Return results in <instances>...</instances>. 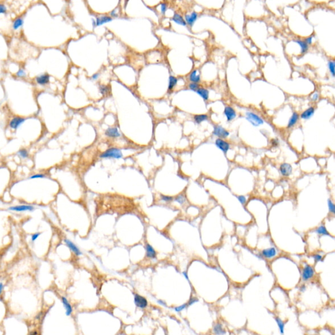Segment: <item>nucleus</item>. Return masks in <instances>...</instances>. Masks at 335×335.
<instances>
[{
	"mask_svg": "<svg viewBox=\"0 0 335 335\" xmlns=\"http://www.w3.org/2000/svg\"><path fill=\"white\" fill-rule=\"evenodd\" d=\"M8 211L13 213H26L34 212L35 210V206L33 204L23 203L12 205L8 207Z\"/></svg>",
	"mask_w": 335,
	"mask_h": 335,
	"instance_id": "nucleus-1",
	"label": "nucleus"
},
{
	"mask_svg": "<svg viewBox=\"0 0 335 335\" xmlns=\"http://www.w3.org/2000/svg\"><path fill=\"white\" fill-rule=\"evenodd\" d=\"M122 152L118 148L112 147L107 149L106 151L100 155L101 159H121L122 158Z\"/></svg>",
	"mask_w": 335,
	"mask_h": 335,
	"instance_id": "nucleus-2",
	"label": "nucleus"
},
{
	"mask_svg": "<svg viewBox=\"0 0 335 335\" xmlns=\"http://www.w3.org/2000/svg\"><path fill=\"white\" fill-rule=\"evenodd\" d=\"M314 275H315V271H314L313 268L312 266L307 264L302 271L301 278L303 282H308L313 278Z\"/></svg>",
	"mask_w": 335,
	"mask_h": 335,
	"instance_id": "nucleus-3",
	"label": "nucleus"
},
{
	"mask_svg": "<svg viewBox=\"0 0 335 335\" xmlns=\"http://www.w3.org/2000/svg\"><path fill=\"white\" fill-rule=\"evenodd\" d=\"M246 119L254 126H259L264 123V120L253 112L246 113Z\"/></svg>",
	"mask_w": 335,
	"mask_h": 335,
	"instance_id": "nucleus-4",
	"label": "nucleus"
},
{
	"mask_svg": "<svg viewBox=\"0 0 335 335\" xmlns=\"http://www.w3.org/2000/svg\"><path fill=\"white\" fill-rule=\"evenodd\" d=\"M64 242L66 245V246H67L69 249L73 252L74 255H75L76 256L82 255V251L80 250L79 248V247L75 244V243L73 242H72L71 240H69L68 238H64Z\"/></svg>",
	"mask_w": 335,
	"mask_h": 335,
	"instance_id": "nucleus-5",
	"label": "nucleus"
},
{
	"mask_svg": "<svg viewBox=\"0 0 335 335\" xmlns=\"http://www.w3.org/2000/svg\"><path fill=\"white\" fill-rule=\"evenodd\" d=\"M213 134L220 139H225L228 137L230 134L229 131H227L221 126L217 125L214 126Z\"/></svg>",
	"mask_w": 335,
	"mask_h": 335,
	"instance_id": "nucleus-6",
	"label": "nucleus"
},
{
	"mask_svg": "<svg viewBox=\"0 0 335 335\" xmlns=\"http://www.w3.org/2000/svg\"><path fill=\"white\" fill-rule=\"evenodd\" d=\"M134 304L138 308L145 309L147 307L148 302L146 298L138 294L134 295Z\"/></svg>",
	"mask_w": 335,
	"mask_h": 335,
	"instance_id": "nucleus-7",
	"label": "nucleus"
},
{
	"mask_svg": "<svg viewBox=\"0 0 335 335\" xmlns=\"http://www.w3.org/2000/svg\"><path fill=\"white\" fill-rule=\"evenodd\" d=\"M260 255L262 257L265 259H272V258H274L277 255V251L275 247H272L270 248H268V249H264L260 251Z\"/></svg>",
	"mask_w": 335,
	"mask_h": 335,
	"instance_id": "nucleus-8",
	"label": "nucleus"
},
{
	"mask_svg": "<svg viewBox=\"0 0 335 335\" xmlns=\"http://www.w3.org/2000/svg\"><path fill=\"white\" fill-rule=\"evenodd\" d=\"M26 121V119L21 117H15L11 119L9 122V127L12 130H16L22 124Z\"/></svg>",
	"mask_w": 335,
	"mask_h": 335,
	"instance_id": "nucleus-9",
	"label": "nucleus"
},
{
	"mask_svg": "<svg viewBox=\"0 0 335 335\" xmlns=\"http://www.w3.org/2000/svg\"><path fill=\"white\" fill-rule=\"evenodd\" d=\"M215 144H216V147L221 151H222L224 153H226L230 149V144L223 139L217 138L216 140Z\"/></svg>",
	"mask_w": 335,
	"mask_h": 335,
	"instance_id": "nucleus-10",
	"label": "nucleus"
},
{
	"mask_svg": "<svg viewBox=\"0 0 335 335\" xmlns=\"http://www.w3.org/2000/svg\"><path fill=\"white\" fill-rule=\"evenodd\" d=\"M224 115L226 117L227 121L230 122L236 117V112L234 108L230 106H226L224 109Z\"/></svg>",
	"mask_w": 335,
	"mask_h": 335,
	"instance_id": "nucleus-11",
	"label": "nucleus"
},
{
	"mask_svg": "<svg viewBox=\"0 0 335 335\" xmlns=\"http://www.w3.org/2000/svg\"><path fill=\"white\" fill-rule=\"evenodd\" d=\"M292 166L288 163H283L280 167V172L283 176L288 177L292 173Z\"/></svg>",
	"mask_w": 335,
	"mask_h": 335,
	"instance_id": "nucleus-12",
	"label": "nucleus"
},
{
	"mask_svg": "<svg viewBox=\"0 0 335 335\" xmlns=\"http://www.w3.org/2000/svg\"><path fill=\"white\" fill-rule=\"evenodd\" d=\"M61 300H62V304H63L65 310V315L67 316H71L72 314V313H73V308H72V306L71 305V304L69 303V302L67 299V298L65 297V296H62L61 297Z\"/></svg>",
	"mask_w": 335,
	"mask_h": 335,
	"instance_id": "nucleus-13",
	"label": "nucleus"
},
{
	"mask_svg": "<svg viewBox=\"0 0 335 335\" xmlns=\"http://www.w3.org/2000/svg\"><path fill=\"white\" fill-rule=\"evenodd\" d=\"M145 249H146V256L147 257L155 259L156 258V251L154 249V247H152L149 243H146V246H145Z\"/></svg>",
	"mask_w": 335,
	"mask_h": 335,
	"instance_id": "nucleus-14",
	"label": "nucleus"
},
{
	"mask_svg": "<svg viewBox=\"0 0 335 335\" xmlns=\"http://www.w3.org/2000/svg\"><path fill=\"white\" fill-rule=\"evenodd\" d=\"M105 134L107 137L111 138H117L121 136V134H120L119 130L115 127L107 129L105 132Z\"/></svg>",
	"mask_w": 335,
	"mask_h": 335,
	"instance_id": "nucleus-15",
	"label": "nucleus"
},
{
	"mask_svg": "<svg viewBox=\"0 0 335 335\" xmlns=\"http://www.w3.org/2000/svg\"><path fill=\"white\" fill-rule=\"evenodd\" d=\"M35 81L37 82H38V84L40 85H45L49 82V81H50V76H49V75L47 73L41 74V75L36 77Z\"/></svg>",
	"mask_w": 335,
	"mask_h": 335,
	"instance_id": "nucleus-16",
	"label": "nucleus"
},
{
	"mask_svg": "<svg viewBox=\"0 0 335 335\" xmlns=\"http://www.w3.org/2000/svg\"><path fill=\"white\" fill-rule=\"evenodd\" d=\"M112 20H113L112 18L110 17V16H109L103 15V16H98V17L96 18V21H95V22H96V24H95V26H101L103 24L110 22L112 21Z\"/></svg>",
	"mask_w": 335,
	"mask_h": 335,
	"instance_id": "nucleus-17",
	"label": "nucleus"
},
{
	"mask_svg": "<svg viewBox=\"0 0 335 335\" xmlns=\"http://www.w3.org/2000/svg\"><path fill=\"white\" fill-rule=\"evenodd\" d=\"M212 331L213 333L216 335H225L226 334L225 329L220 323H217L214 325Z\"/></svg>",
	"mask_w": 335,
	"mask_h": 335,
	"instance_id": "nucleus-18",
	"label": "nucleus"
},
{
	"mask_svg": "<svg viewBox=\"0 0 335 335\" xmlns=\"http://www.w3.org/2000/svg\"><path fill=\"white\" fill-rule=\"evenodd\" d=\"M314 113H315V108L313 107H310L309 108L306 109L304 112L302 113L300 116L301 119L308 120L313 116Z\"/></svg>",
	"mask_w": 335,
	"mask_h": 335,
	"instance_id": "nucleus-19",
	"label": "nucleus"
},
{
	"mask_svg": "<svg viewBox=\"0 0 335 335\" xmlns=\"http://www.w3.org/2000/svg\"><path fill=\"white\" fill-rule=\"evenodd\" d=\"M198 18V13L196 12H193L191 15H185V22L187 24H188L189 26H192L193 24L195 22Z\"/></svg>",
	"mask_w": 335,
	"mask_h": 335,
	"instance_id": "nucleus-20",
	"label": "nucleus"
},
{
	"mask_svg": "<svg viewBox=\"0 0 335 335\" xmlns=\"http://www.w3.org/2000/svg\"><path fill=\"white\" fill-rule=\"evenodd\" d=\"M48 177V175L47 173L45 172H38L34 173L30 175L28 177V179L30 180H35V179H46Z\"/></svg>",
	"mask_w": 335,
	"mask_h": 335,
	"instance_id": "nucleus-21",
	"label": "nucleus"
},
{
	"mask_svg": "<svg viewBox=\"0 0 335 335\" xmlns=\"http://www.w3.org/2000/svg\"><path fill=\"white\" fill-rule=\"evenodd\" d=\"M299 119V115L296 112H294L293 113L291 117L290 118L288 122V125L287 128V129H291L293 126H295L296 124L297 123Z\"/></svg>",
	"mask_w": 335,
	"mask_h": 335,
	"instance_id": "nucleus-22",
	"label": "nucleus"
},
{
	"mask_svg": "<svg viewBox=\"0 0 335 335\" xmlns=\"http://www.w3.org/2000/svg\"><path fill=\"white\" fill-rule=\"evenodd\" d=\"M16 155H17L20 159L22 160H26L29 157H30V152H29L28 150L25 148L20 149L16 152Z\"/></svg>",
	"mask_w": 335,
	"mask_h": 335,
	"instance_id": "nucleus-23",
	"label": "nucleus"
},
{
	"mask_svg": "<svg viewBox=\"0 0 335 335\" xmlns=\"http://www.w3.org/2000/svg\"><path fill=\"white\" fill-rule=\"evenodd\" d=\"M189 80L194 83H198L200 81V74L198 73V71L196 69H194L190 73L189 75Z\"/></svg>",
	"mask_w": 335,
	"mask_h": 335,
	"instance_id": "nucleus-24",
	"label": "nucleus"
},
{
	"mask_svg": "<svg viewBox=\"0 0 335 335\" xmlns=\"http://www.w3.org/2000/svg\"><path fill=\"white\" fill-rule=\"evenodd\" d=\"M172 20L174 22H176V24H179V25H182V26H185L186 25H187V23H186L185 20L183 19V18L182 17V16L177 14V13H175L174 15H173V18H172Z\"/></svg>",
	"mask_w": 335,
	"mask_h": 335,
	"instance_id": "nucleus-25",
	"label": "nucleus"
},
{
	"mask_svg": "<svg viewBox=\"0 0 335 335\" xmlns=\"http://www.w3.org/2000/svg\"><path fill=\"white\" fill-rule=\"evenodd\" d=\"M197 94L201 96L204 101H208L209 99V91L204 88H199L196 91Z\"/></svg>",
	"mask_w": 335,
	"mask_h": 335,
	"instance_id": "nucleus-26",
	"label": "nucleus"
},
{
	"mask_svg": "<svg viewBox=\"0 0 335 335\" xmlns=\"http://www.w3.org/2000/svg\"><path fill=\"white\" fill-rule=\"evenodd\" d=\"M295 42L299 44L300 45V49H301V54H304L307 52L308 50L309 49V46L306 43V42L304 41L303 40H301V39H296V40H295Z\"/></svg>",
	"mask_w": 335,
	"mask_h": 335,
	"instance_id": "nucleus-27",
	"label": "nucleus"
},
{
	"mask_svg": "<svg viewBox=\"0 0 335 335\" xmlns=\"http://www.w3.org/2000/svg\"><path fill=\"white\" fill-rule=\"evenodd\" d=\"M208 119V115L206 114H201V115H196L194 117V121L196 124L202 123V122L206 121Z\"/></svg>",
	"mask_w": 335,
	"mask_h": 335,
	"instance_id": "nucleus-28",
	"label": "nucleus"
},
{
	"mask_svg": "<svg viewBox=\"0 0 335 335\" xmlns=\"http://www.w3.org/2000/svg\"><path fill=\"white\" fill-rule=\"evenodd\" d=\"M177 83V79L173 76H169V82H168V92H171L174 88V86Z\"/></svg>",
	"mask_w": 335,
	"mask_h": 335,
	"instance_id": "nucleus-29",
	"label": "nucleus"
},
{
	"mask_svg": "<svg viewBox=\"0 0 335 335\" xmlns=\"http://www.w3.org/2000/svg\"><path fill=\"white\" fill-rule=\"evenodd\" d=\"M275 320H276L277 325H278V327H279V330H280V334L282 335H283L284 334V332H285V322L281 320L280 317H276Z\"/></svg>",
	"mask_w": 335,
	"mask_h": 335,
	"instance_id": "nucleus-30",
	"label": "nucleus"
},
{
	"mask_svg": "<svg viewBox=\"0 0 335 335\" xmlns=\"http://www.w3.org/2000/svg\"><path fill=\"white\" fill-rule=\"evenodd\" d=\"M24 24V20L22 18H17L13 23V29L14 30H17L20 28H21Z\"/></svg>",
	"mask_w": 335,
	"mask_h": 335,
	"instance_id": "nucleus-31",
	"label": "nucleus"
},
{
	"mask_svg": "<svg viewBox=\"0 0 335 335\" xmlns=\"http://www.w3.org/2000/svg\"><path fill=\"white\" fill-rule=\"evenodd\" d=\"M42 234H43L42 233L39 232V231H37V232L32 234L30 238V241L31 244L32 245L35 244V243L38 240V239L41 237V236Z\"/></svg>",
	"mask_w": 335,
	"mask_h": 335,
	"instance_id": "nucleus-32",
	"label": "nucleus"
},
{
	"mask_svg": "<svg viewBox=\"0 0 335 335\" xmlns=\"http://www.w3.org/2000/svg\"><path fill=\"white\" fill-rule=\"evenodd\" d=\"M315 232H316V233H317V234H320V235L330 236V234L329 233L327 230L326 227L323 225H321L320 226H318L317 228L316 229Z\"/></svg>",
	"mask_w": 335,
	"mask_h": 335,
	"instance_id": "nucleus-33",
	"label": "nucleus"
},
{
	"mask_svg": "<svg viewBox=\"0 0 335 335\" xmlns=\"http://www.w3.org/2000/svg\"><path fill=\"white\" fill-rule=\"evenodd\" d=\"M173 200H174L176 202H177V203H179L180 205L184 204L186 202L185 196L183 194H180L179 195H177V196H176V198Z\"/></svg>",
	"mask_w": 335,
	"mask_h": 335,
	"instance_id": "nucleus-34",
	"label": "nucleus"
},
{
	"mask_svg": "<svg viewBox=\"0 0 335 335\" xmlns=\"http://www.w3.org/2000/svg\"><path fill=\"white\" fill-rule=\"evenodd\" d=\"M99 89H100V92H101V94L103 95L108 94L110 92V89L109 88V86L106 85H101Z\"/></svg>",
	"mask_w": 335,
	"mask_h": 335,
	"instance_id": "nucleus-35",
	"label": "nucleus"
},
{
	"mask_svg": "<svg viewBox=\"0 0 335 335\" xmlns=\"http://www.w3.org/2000/svg\"><path fill=\"white\" fill-rule=\"evenodd\" d=\"M328 68L329 69V72L331 74L333 77H334V60H330L328 62Z\"/></svg>",
	"mask_w": 335,
	"mask_h": 335,
	"instance_id": "nucleus-36",
	"label": "nucleus"
},
{
	"mask_svg": "<svg viewBox=\"0 0 335 335\" xmlns=\"http://www.w3.org/2000/svg\"><path fill=\"white\" fill-rule=\"evenodd\" d=\"M327 204H328V208L330 213H331L332 214H335V206L333 202H332V200L329 199Z\"/></svg>",
	"mask_w": 335,
	"mask_h": 335,
	"instance_id": "nucleus-37",
	"label": "nucleus"
},
{
	"mask_svg": "<svg viewBox=\"0 0 335 335\" xmlns=\"http://www.w3.org/2000/svg\"><path fill=\"white\" fill-rule=\"evenodd\" d=\"M160 198H161V200H162L163 202H167V203H169V202H173V199H174V198H173V196H164V195H162V196H160Z\"/></svg>",
	"mask_w": 335,
	"mask_h": 335,
	"instance_id": "nucleus-38",
	"label": "nucleus"
},
{
	"mask_svg": "<svg viewBox=\"0 0 335 335\" xmlns=\"http://www.w3.org/2000/svg\"><path fill=\"white\" fill-rule=\"evenodd\" d=\"M187 307H188L187 303V304H183L179 306V307H175L174 310L176 312H181L183 311V310H185L186 308H187Z\"/></svg>",
	"mask_w": 335,
	"mask_h": 335,
	"instance_id": "nucleus-39",
	"label": "nucleus"
},
{
	"mask_svg": "<svg viewBox=\"0 0 335 335\" xmlns=\"http://www.w3.org/2000/svg\"><path fill=\"white\" fill-rule=\"evenodd\" d=\"M189 88L190 90L194 91V92H196V91L198 90V89H199V85H198V83H194V82H191V83L189 85Z\"/></svg>",
	"mask_w": 335,
	"mask_h": 335,
	"instance_id": "nucleus-40",
	"label": "nucleus"
},
{
	"mask_svg": "<svg viewBox=\"0 0 335 335\" xmlns=\"http://www.w3.org/2000/svg\"><path fill=\"white\" fill-rule=\"evenodd\" d=\"M313 260H315L316 263H319L323 260V256L320 254H315L313 255Z\"/></svg>",
	"mask_w": 335,
	"mask_h": 335,
	"instance_id": "nucleus-41",
	"label": "nucleus"
},
{
	"mask_svg": "<svg viewBox=\"0 0 335 335\" xmlns=\"http://www.w3.org/2000/svg\"><path fill=\"white\" fill-rule=\"evenodd\" d=\"M26 73L25 71H24V70L22 69H20L17 72V73H16V76L18 77H20V78L26 77Z\"/></svg>",
	"mask_w": 335,
	"mask_h": 335,
	"instance_id": "nucleus-42",
	"label": "nucleus"
},
{
	"mask_svg": "<svg viewBox=\"0 0 335 335\" xmlns=\"http://www.w3.org/2000/svg\"><path fill=\"white\" fill-rule=\"evenodd\" d=\"M238 200H239V202H240V203L243 205H244L246 202H247V199L244 196H238Z\"/></svg>",
	"mask_w": 335,
	"mask_h": 335,
	"instance_id": "nucleus-43",
	"label": "nucleus"
},
{
	"mask_svg": "<svg viewBox=\"0 0 335 335\" xmlns=\"http://www.w3.org/2000/svg\"><path fill=\"white\" fill-rule=\"evenodd\" d=\"M197 302H198V299H197V298H196V297H193V298H191V299H190L189 301L188 302L187 305H188V306H191V305H193V304H195L196 303H197Z\"/></svg>",
	"mask_w": 335,
	"mask_h": 335,
	"instance_id": "nucleus-44",
	"label": "nucleus"
},
{
	"mask_svg": "<svg viewBox=\"0 0 335 335\" xmlns=\"http://www.w3.org/2000/svg\"><path fill=\"white\" fill-rule=\"evenodd\" d=\"M7 7L3 4L0 3V14H5L7 13Z\"/></svg>",
	"mask_w": 335,
	"mask_h": 335,
	"instance_id": "nucleus-45",
	"label": "nucleus"
},
{
	"mask_svg": "<svg viewBox=\"0 0 335 335\" xmlns=\"http://www.w3.org/2000/svg\"><path fill=\"white\" fill-rule=\"evenodd\" d=\"M167 10V5L166 3H162L161 4V12H162V14H164L165 13H166V11Z\"/></svg>",
	"mask_w": 335,
	"mask_h": 335,
	"instance_id": "nucleus-46",
	"label": "nucleus"
},
{
	"mask_svg": "<svg viewBox=\"0 0 335 335\" xmlns=\"http://www.w3.org/2000/svg\"><path fill=\"white\" fill-rule=\"evenodd\" d=\"M312 39H313V37L310 36V37H308V38H306L304 41L306 42V43H307L309 46V45H311L312 43Z\"/></svg>",
	"mask_w": 335,
	"mask_h": 335,
	"instance_id": "nucleus-47",
	"label": "nucleus"
},
{
	"mask_svg": "<svg viewBox=\"0 0 335 335\" xmlns=\"http://www.w3.org/2000/svg\"><path fill=\"white\" fill-rule=\"evenodd\" d=\"M271 143H272V146H274V147H277L279 145V141L278 139H273L271 140Z\"/></svg>",
	"mask_w": 335,
	"mask_h": 335,
	"instance_id": "nucleus-48",
	"label": "nucleus"
},
{
	"mask_svg": "<svg viewBox=\"0 0 335 335\" xmlns=\"http://www.w3.org/2000/svg\"><path fill=\"white\" fill-rule=\"evenodd\" d=\"M318 98H319V94H318L317 93L313 94L311 98L312 102H316L318 100Z\"/></svg>",
	"mask_w": 335,
	"mask_h": 335,
	"instance_id": "nucleus-49",
	"label": "nucleus"
},
{
	"mask_svg": "<svg viewBox=\"0 0 335 335\" xmlns=\"http://www.w3.org/2000/svg\"><path fill=\"white\" fill-rule=\"evenodd\" d=\"M299 290L300 292L302 293H304L306 290H307V286H306L305 284H303L301 285V286L299 288Z\"/></svg>",
	"mask_w": 335,
	"mask_h": 335,
	"instance_id": "nucleus-50",
	"label": "nucleus"
},
{
	"mask_svg": "<svg viewBox=\"0 0 335 335\" xmlns=\"http://www.w3.org/2000/svg\"><path fill=\"white\" fill-rule=\"evenodd\" d=\"M4 289V284L2 282H0V295L2 294Z\"/></svg>",
	"mask_w": 335,
	"mask_h": 335,
	"instance_id": "nucleus-51",
	"label": "nucleus"
},
{
	"mask_svg": "<svg viewBox=\"0 0 335 335\" xmlns=\"http://www.w3.org/2000/svg\"><path fill=\"white\" fill-rule=\"evenodd\" d=\"M98 77H99V73H95V74H94V75H92V76L91 78H92L93 80H96L98 78Z\"/></svg>",
	"mask_w": 335,
	"mask_h": 335,
	"instance_id": "nucleus-52",
	"label": "nucleus"
},
{
	"mask_svg": "<svg viewBox=\"0 0 335 335\" xmlns=\"http://www.w3.org/2000/svg\"><path fill=\"white\" fill-rule=\"evenodd\" d=\"M183 275L184 276L185 278L189 280V276H188V274H187V272H183Z\"/></svg>",
	"mask_w": 335,
	"mask_h": 335,
	"instance_id": "nucleus-53",
	"label": "nucleus"
},
{
	"mask_svg": "<svg viewBox=\"0 0 335 335\" xmlns=\"http://www.w3.org/2000/svg\"><path fill=\"white\" fill-rule=\"evenodd\" d=\"M158 303H159L161 305H163V306H166V304H165V303H164V302H162L161 300H158Z\"/></svg>",
	"mask_w": 335,
	"mask_h": 335,
	"instance_id": "nucleus-54",
	"label": "nucleus"
}]
</instances>
